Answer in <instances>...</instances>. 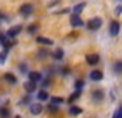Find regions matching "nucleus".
<instances>
[{
    "label": "nucleus",
    "instance_id": "nucleus-1",
    "mask_svg": "<svg viewBox=\"0 0 122 118\" xmlns=\"http://www.w3.org/2000/svg\"><path fill=\"white\" fill-rule=\"evenodd\" d=\"M101 26H102V20L99 17H93L88 22V29L89 30H98Z\"/></svg>",
    "mask_w": 122,
    "mask_h": 118
},
{
    "label": "nucleus",
    "instance_id": "nucleus-2",
    "mask_svg": "<svg viewBox=\"0 0 122 118\" xmlns=\"http://www.w3.org/2000/svg\"><path fill=\"white\" fill-rule=\"evenodd\" d=\"M71 25L75 26V27H79V26L83 25V20L79 17V15H72L71 16Z\"/></svg>",
    "mask_w": 122,
    "mask_h": 118
},
{
    "label": "nucleus",
    "instance_id": "nucleus-3",
    "mask_svg": "<svg viewBox=\"0 0 122 118\" xmlns=\"http://www.w3.org/2000/svg\"><path fill=\"white\" fill-rule=\"evenodd\" d=\"M20 32H22V26H20V25H16V26L10 27V29L7 30V36H9V38H13V36H17Z\"/></svg>",
    "mask_w": 122,
    "mask_h": 118
},
{
    "label": "nucleus",
    "instance_id": "nucleus-4",
    "mask_svg": "<svg viewBox=\"0 0 122 118\" xmlns=\"http://www.w3.org/2000/svg\"><path fill=\"white\" fill-rule=\"evenodd\" d=\"M20 13H22L23 16H29L30 13H33V6H32V5H29V3L23 5V6L20 7Z\"/></svg>",
    "mask_w": 122,
    "mask_h": 118
},
{
    "label": "nucleus",
    "instance_id": "nucleus-5",
    "mask_svg": "<svg viewBox=\"0 0 122 118\" xmlns=\"http://www.w3.org/2000/svg\"><path fill=\"white\" fill-rule=\"evenodd\" d=\"M86 62H88L89 65H96V64L99 62V55H96V53L88 55V56H86Z\"/></svg>",
    "mask_w": 122,
    "mask_h": 118
},
{
    "label": "nucleus",
    "instance_id": "nucleus-6",
    "mask_svg": "<svg viewBox=\"0 0 122 118\" xmlns=\"http://www.w3.org/2000/svg\"><path fill=\"white\" fill-rule=\"evenodd\" d=\"M119 27H121V25H119L118 22H112V23H111V30H109L111 35H112V36H116V35L119 33Z\"/></svg>",
    "mask_w": 122,
    "mask_h": 118
},
{
    "label": "nucleus",
    "instance_id": "nucleus-7",
    "mask_svg": "<svg viewBox=\"0 0 122 118\" xmlns=\"http://www.w3.org/2000/svg\"><path fill=\"white\" fill-rule=\"evenodd\" d=\"M25 89H26L29 94L35 92V91H36V82H33V81H29V82H26V84H25Z\"/></svg>",
    "mask_w": 122,
    "mask_h": 118
},
{
    "label": "nucleus",
    "instance_id": "nucleus-8",
    "mask_svg": "<svg viewBox=\"0 0 122 118\" xmlns=\"http://www.w3.org/2000/svg\"><path fill=\"white\" fill-rule=\"evenodd\" d=\"M102 78H103V75H102V72H101V71L95 69V71H92V72H91V79H93V81H101Z\"/></svg>",
    "mask_w": 122,
    "mask_h": 118
},
{
    "label": "nucleus",
    "instance_id": "nucleus-9",
    "mask_svg": "<svg viewBox=\"0 0 122 118\" xmlns=\"http://www.w3.org/2000/svg\"><path fill=\"white\" fill-rule=\"evenodd\" d=\"M30 112H32L33 115L40 114V112H42V105H40V104H32V105H30Z\"/></svg>",
    "mask_w": 122,
    "mask_h": 118
},
{
    "label": "nucleus",
    "instance_id": "nucleus-10",
    "mask_svg": "<svg viewBox=\"0 0 122 118\" xmlns=\"http://www.w3.org/2000/svg\"><path fill=\"white\" fill-rule=\"evenodd\" d=\"M3 78H5V81H6V82L13 84V85H15V84H16V81H17V79H16V76H15L13 74H5V76H3Z\"/></svg>",
    "mask_w": 122,
    "mask_h": 118
},
{
    "label": "nucleus",
    "instance_id": "nucleus-11",
    "mask_svg": "<svg viewBox=\"0 0 122 118\" xmlns=\"http://www.w3.org/2000/svg\"><path fill=\"white\" fill-rule=\"evenodd\" d=\"M39 43H42V45H53V40H50V39H47V38H43V36H37V39H36Z\"/></svg>",
    "mask_w": 122,
    "mask_h": 118
},
{
    "label": "nucleus",
    "instance_id": "nucleus-12",
    "mask_svg": "<svg viewBox=\"0 0 122 118\" xmlns=\"http://www.w3.org/2000/svg\"><path fill=\"white\" fill-rule=\"evenodd\" d=\"M29 78H30V81H33V82H39L40 78H42V75H40L39 72H30Z\"/></svg>",
    "mask_w": 122,
    "mask_h": 118
},
{
    "label": "nucleus",
    "instance_id": "nucleus-13",
    "mask_svg": "<svg viewBox=\"0 0 122 118\" xmlns=\"http://www.w3.org/2000/svg\"><path fill=\"white\" fill-rule=\"evenodd\" d=\"M83 9H85V3H79V5H76V6L73 7V15H79Z\"/></svg>",
    "mask_w": 122,
    "mask_h": 118
},
{
    "label": "nucleus",
    "instance_id": "nucleus-14",
    "mask_svg": "<svg viewBox=\"0 0 122 118\" xmlns=\"http://www.w3.org/2000/svg\"><path fill=\"white\" fill-rule=\"evenodd\" d=\"M69 112H71L72 115H79V114H82V109H81L79 107H75V105H72V107L69 108Z\"/></svg>",
    "mask_w": 122,
    "mask_h": 118
},
{
    "label": "nucleus",
    "instance_id": "nucleus-15",
    "mask_svg": "<svg viewBox=\"0 0 122 118\" xmlns=\"http://www.w3.org/2000/svg\"><path fill=\"white\" fill-rule=\"evenodd\" d=\"M37 98H39L40 101H47V98H49V94H47L46 91H40V92L37 94Z\"/></svg>",
    "mask_w": 122,
    "mask_h": 118
},
{
    "label": "nucleus",
    "instance_id": "nucleus-16",
    "mask_svg": "<svg viewBox=\"0 0 122 118\" xmlns=\"http://www.w3.org/2000/svg\"><path fill=\"white\" fill-rule=\"evenodd\" d=\"M53 58L55 59H62L63 58V50L62 49H56L55 53H53Z\"/></svg>",
    "mask_w": 122,
    "mask_h": 118
},
{
    "label": "nucleus",
    "instance_id": "nucleus-17",
    "mask_svg": "<svg viewBox=\"0 0 122 118\" xmlns=\"http://www.w3.org/2000/svg\"><path fill=\"white\" fill-rule=\"evenodd\" d=\"M92 97H93V99H96V101H101V99L103 98V92H102V91H95Z\"/></svg>",
    "mask_w": 122,
    "mask_h": 118
},
{
    "label": "nucleus",
    "instance_id": "nucleus-18",
    "mask_svg": "<svg viewBox=\"0 0 122 118\" xmlns=\"http://www.w3.org/2000/svg\"><path fill=\"white\" fill-rule=\"evenodd\" d=\"M62 102H63V98H60V97H55V98H52V104L56 105V107H59V104H62Z\"/></svg>",
    "mask_w": 122,
    "mask_h": 118
},
{
    "label": "nucleus",
    "instance_id": "nucleus-19",
    "mask_svg": "<svg viewBox=\"0 0 122 118\" xmlns=\"http://www.w3.org/2000/svg\"><path fill=\"white\" fill-rule=\"evenodd\" d=\"M113 69H115L116 74H122V62H116L113 65Z\"/></svg>",
    "mask_w": 122,
    "mask_h": 118
},
{
    "label": "nucleus",
    "instance_id": "nucleus-20",
    "mask_svg": "<svg viewBox=\"0 0 122 118\" xmlns=\"http://www.w3.org/2000/svg\"><path fill=\"white\" fill-rule=\"evenodd\" d=\"M112 118H122V105L115 111V114H113V117Z\"/></svg>",
    "mask_w": 122,
    "mask_h": 118
},
{
    "label": "nucleus",
    "instance_id": "nucleus-21",
    "mask_svg": "<svg viewBox=\"0 0 122 118\" xmlns=\"http://www.w3.org/2000/svg\"><path fill=\"white\" fill-rule=\"evenodd\" d=\"M79 95H81V91H76L73 95H71V98H69V102H73V101H76V99L79 98Z\"/></svg>",
    "mask_w": 122,
    "mask_h": 118
},
{
    "label": "nucleus",
    "instance_id": "nucleus-22",
    "mask_svg": "<svg viewBox=\"0 0 122 118\" xmlns=\"http://www.w3.org/2000/svg\"><path fill=\"white\" fill-rule=\"evenodd\" d=\"M0 117H2V118H7L9 117V109L2 108V109H0Z\"/></svg>",
    "mask_w": 122,
    "mask_h": 118
},
{
    "label": "nucleus",
    "instance_id": "nucleus-23",
    "mask_svg": "<svg viewBox=\"0 0 122 118\" xmlns=\"http://www.w3.org/2000/svg\"><path fill=\"white\" fill-rule=\"evenodd\" d=\"M76 91H81L82 88H83V81H76Z\"/></svg>",
    "mask_w": 122,
    "mask_h": 118
},
{
    "label": "nucleus",
    "instance_id": "nucleus-24",
    "mask_svg": "<svg viewBox=\"0 0 122 118\" xmlns=\"http://www.w3.org/2000/svg\"><path fill=\"white\" fill-rule=\"evenodd\" d=\"M36 30H37V26H36V25H33V26L29 27V32H30V33H33V32H36Z\"/></svg>",
    "mask_w": 122,
    "mask_h": 118
},
{
    "label": "nucleus",
    "instance_id": "nucleus-25",
    "mask_svg": "<svg viewBox=\"0 0 122 118\" xmlns=\"http://www.w3.org/2000/svg\"><path fill=\"white\" fill-rule=\"evenodd\" d=\"M115 13H116V15H122V6H118V7L115 9Z\"/></svg>",
    "mask_w": 122,
    "mask_h": 118
},
{
    "label": "nucleus",
    "instance_id": "nucleus-26",
    "mask_svg": "<svg viewBox=\"0 0 122 118\" xmlns=\"http://www.w3.org/2000/svg\"><path fill=\"white\" fill-rule=\"evenodd\" d=\"M5 58H6V53H0V62H2V64H3V62L6 61Z\"/></svg>",
    "mask_w": 122,
    "mask_h": 118
},
{
    "label": "nucleus",
    "instance_id": "nucleus-27",
    "mask_svg": "<svg viewBox=\"0 0 122 118\" xmlns=\"http://www.w3.org/2000/svg\"><path fill=\"white\" fill-rule=\"evenodd\" d=\"M49 109H50V111H52V112H55V111H56V109H57V107H56V105H53V104H52V105H50V107H49Z\"/></svg>",
    "mask_w": 122,
    "mask_h": 118
},
{
    "label": "nucleus",
    "instance_id": "nucleus-28",
    "mask_svg": "<svg viewBox=\"0 0 122 118\" xmlns=\"http://www.w3.org/2000/svg\"><path fill=\"white\" fill-rule=\"evenodd\" d=\"M16 118H20V117H16Z\"/></svg>",
    "mask_w": 122,
    "mask_h": 118
}]
</instances>
